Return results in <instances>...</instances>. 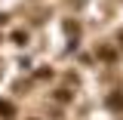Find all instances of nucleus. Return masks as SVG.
I'll return each mask as SVG.
<instances>
[{
    "label": "nucleus",
    "mask_w": 123,
    "mask_h": 120,
    "mask_svg": "<svg viewBox=\"0 0 123 120\" xmlns=\"http://www.w3.org/2000/svg\"><path fill=\"white\" fill-rule=\"evenodd\" d=\"M0 117L3 120H12L15 117V105L9 102V99H0Z\"/></svg>",
    "instance_id": "1"
},
{
    "label": "nucleus",
    "mask_w": 123,
    "mask_h": 120,
    "mask_svg": "<svg viewBox=\"0 0 123 120\" xmlns=\"http://www.w3.org/2000/svg\"><path fill=\"white\" fill-rule=\"evenodd\" d=\"M108 108H114V111H120V108H123V89L108 95Z\"/></svg>",
    "instance_id": "2"
},
{
    "label": "nucleus",
    "mask_w": 123,
    "mask_h": 120,
    "mask_svg": "<svg viewBox=\"0 0 123 120\" xmlns=\"http://www.w3.org/2000/svg\"><path fill=\"white\" fill-rule=\"evenodd\" d=\"M98 59H102V62H114V59H117V52H114L111 46H98Z\"/></svg>",
    "instance_id": "3"
},
{
    "label": "nucleus",
    "mask_w": 123,
    "mask_h": 120,
    "mask_svg": "<svg viewBox=\"0 0 123 120\" xmlns=\"http://www.w3.org/2000/svg\"><path fill=\"white\" fill-rule=\"evenodd\" d=\"M12 40L18 46H25V43H28V34H25V31H12Z\"/></svg>",
    "instance_id": "4"
},
{
    "label": "nucleus",
    "mask_w": 123,
    "mask_h": 120,
    "mask_svg": "<svg viewBox=\"0 0 123 120\" xmlns=\"http://www.w3.org/2000/svg\"><path fill=\"white\" fill-rule=\"evenodd\" d=\"M55 102H71V92H68V89H59V92H55Z\"/></svg>",
    "instance_id": "5"
},
{
    "label": "nucleus",
    "mask_w": 123,
    "mask_h": 120,
    "mask_svg": "<svg viewBox=\"0 0 123 120\" xmlns=\"http://www.w3.org/2000/svg\"><path fill=\"white\" fill-rule=\"evenodd\" d=\"M117 40H120V46H123V31H120V34H117Z\"/></svg>",
    "instance_id": "6"
}]
</instances>
